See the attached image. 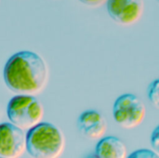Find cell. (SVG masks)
<instances>
[{"mask_svg":"<svg viewBox=\"0 0 159 158\" xmlns=\"http://www.w3.org/2000/svg\"><path fill=\"white\" fill-rule=\"evenodd\" d=\"M3 77L6 86L12 92L34 95L45 88L48 80V68L37 53L21 50L7 60Z\"/></svg>","mask_w":159,"mask_h":158,"instance_id":"obj_1","label":"cell"},{"mask_svg":"<svg viewBox=\"0 0 159 158\" xmlns=\"http://www.w3.org/2000/svg\"><path fill=\"white\" fill-rule=\"evenodd\" d=\"M65 147V139L59 128L40 122L26 132V150L34 158H57Z\"/></svg>","mask_w":159,"mask_h":158,"instance_id":"obj_2","label":"cell"},{"mask_svg":"<svg viewBox=\"0 0 159 158\" xmlns=\"http://www.w3.org/2000/svg\"><path fill=\"white\" fill-rule=\"evenodd\" d=\"M7 115L9 122L23 130H28L42 122L44 107L34 96L19 94L8 102Z\"/></svg>","mask_w":159,"mask_h":158,"instance_id":"obj_3","label":"cell"},{"mask_svg":"<svg viewBox=\"0 0 159 158\" xmlns=\"http://www.w3.org/2000/svg\"><path fill=\"white\" fill-rule=\"evenodd\" d=\"M145 105L136 95L126 93L119 96L113 106V117L116 124L124 129L140 126L145 117Z\"/></svg>","mask_w":159,"mask_h":158,"instance_id":"obj_4","label":"cell"},{"mask_svg":"<svg viewBox=\"0 0 159 158\" xmlns=\"http://www.w3.org/2000/svg\"><path fill=\"white\" fill-rule=\"evenodd\" d=\"M26 150V133L16 125L0 124V157H21Z\"/></svg>","mask_w":159,"mask_h":158,"instance_id":"obj_5","label":"cell"},{"mask_svg":"<svg viewBox=\"0 0 159 158\" xmlns=\"http://www.w3.org/2000/svg\"><path fill=\"white\" fill-rule=\"evenodd\" d=\"M107 11L114 21L120 25H132L143 16V0H108Z\"/></svg>","mask_w":159,"mask_h":158,"instance_id":"obj_6","label":"cell"},{"mask_svg":"<svg viewBox=\"0 0 159 158\" xmlns=\"http://www.w3.org/2000/svg\"><path fill=\"white\" fill-rule=\"evenodd\" d=\"M77 129L85 138L90 141H99L107 131V123L101 113L95 110H87L79 115Z\"/></svg>","mask_w":159,"mask_h":158,"instance_id":"obj_7","label":"cell"},{"mask_svg":"<svg viewBox=\"0 0 159 158\" xmlns=\"http://www.w3.org/2000/svg\"><path fill=\"white\" fill-rule=\"evenodd\" d=\"M95 155L100 158H125L127 148L125 143L116 137H103L96 145Z\"/></svg>","mask_w":159,"mask_h":158,"instance_id":"obj_8","label":"cell"},{"mask_svg":"<svg viewBox=\"0 0 159 158\" xmlns=\"http://www.w3.org/2000/svg\"><path fill=\"white\" fill-rule=\"evenodd\" d=\"M147 96L150 102L159 110V78L150 83L147 88Z\"/></svg>","mask_w":159,"mask_h":158,"instance_id":"obj_9","label":"cell"},{"mask_svg":"<svg viewBox=\"0 0 159 158\" xmlns=\"http://www.w3.org/2000/svg\"><path fill=\"white\" fill-rule=\"evenodd\" d=\"M129 158H143V157H159L158 155L153 150L148 149H140L133 153H131L129 156Z\"/></svg>","mask_w":159,"mask_h":158,"instance_id":"obj_10","label":"cell"},{"mask_svg":"<svg viewBox=\"0 0 159 158\" xmlns=\"http://www.w3.org/2000/svg\"><path fill=\"white\" fill-rule=\"evenodd\" d=\"M150 143L153 150L159 156V125L153 130L150 138Z\"/></svg>","mask_w":159,"mask_h":158,"instance_id":"obj_11","label":"cell"},{"mask_svg":"<svg viewBox=\"0 0 159 158\" xmlns=\"http://www.w3.org/2000/svg\"><path fill=\"white\" fill-rule=\"evenodd\" d=\"M79 1L89 7H100L107 3L108 0H79Z\"/></svg>","mask_w":159,"mask_h":158,"instance_id":"obj_12","label":"cell"},{"mask_svg":"<svg viewBox=\"0 0 159 158\" xmlns=\"http://www.w3.org/2000/svg\"><path fill=\"white\" fill-rule=\"evenodd\" d=\"M157 2H158V3H159V0H157Z\"/></svg>","mask_w":159,"mask_h":158,"instance_id":"obj_13","label":"cell"},{"mask_svg":"<svg viewBox=\"0 0 159 158\" xmlns=\"http://www.w3.org/2000/svg\"><path fill=\"white\" fill-rule=\"evenodd\" d=\"M0 1H1V0H0Z\"/></svg>","mask_w":159,"mask_h":158,"instance_id":"obj_14","label":"cell"}]
</instances>
